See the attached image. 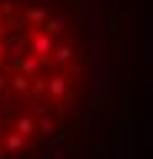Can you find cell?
Wrapping results in <instances>:
<instances>
[{
  "label": "cell",
  "instance_id": "obj_1",
  "mask_svg": "<svg viewBox=\"0 0 153 159\" xmlns=\"http://www.w3.org/2000/svg\"><path fill=\"white\" fill-rule=\"evenodd\" d=\"M117 80L113 0H0V159H90Z\"/></svg>",
  "mask_w": 153,
  "mask_h": 159
}]
</instances>
